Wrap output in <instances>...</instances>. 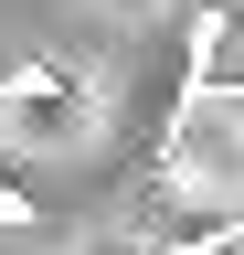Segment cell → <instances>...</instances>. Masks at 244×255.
<instances>
[{"mask_svg": "<svg viewBox=\"0 0 244 255\" xmlns=\"http://www.w3.org/2000/svg\"><path fill=\"white\" fill-rule=\"evenodd\" d=\"M170 191L212 223H244V96L234 85H202L180 107V138H170Z\"/></svg>", "mask_w": 244, "mask_h": 255, "instance_id": "cell-1", "label": "cell"}, {"mask_svg": "<svg viewBox=\"0 0 244 255\" xmlns=\"http://www.w3.org/2000/svg\"><path fill=\"white\" fill-rule=\"evenodd\" d=\"M96 75L85 64H32V75H11L0 85V138L11 149H32V159H53V149H85L96 138Z\"/></svg>", "mask_w": 244, "mask_h": 255, "instance_id": "cell-2", "label": "cell"}, {"mask_svg": "<svg viewBox=\"0 0 244 255\" xmlns=\"http://www.w3.org/2000/svg\"><path fill=\"white\" fill-rule=\"evenodd\" d=\"M106 21H160V0H96Z\"/></svg>", "mask_w": 244, "mask_h": 255, "instance_id": "cell-3", "label": "cell"}, {"mask_svg": "<svg viewBox=\"0 0 244 255\" xmlns=\"http://www.w3.org/2000/svg\"><path fill=\"white\" fill-rule=\"evenodd\" d=\"M85 255H149V245H128V234H96V245H85Z\"/></svg>", "mask_w": 244, "mask_h": 255, "instance_id": "cell-4", "label": "cell"}, {"mask_svg": "<svg viewBox=\"0 0 244 255\" xmlns=\"http://www.w3.org/2000/svg\"><path fill=\"white\" fill-rule=\"evenodd\" d=\"M223 255H234V245H223Z\"/></svg>", "mask_w": 244, "mask_h": 255, "instance_id": "cell-5", "label": "cell"}]
</instances>
